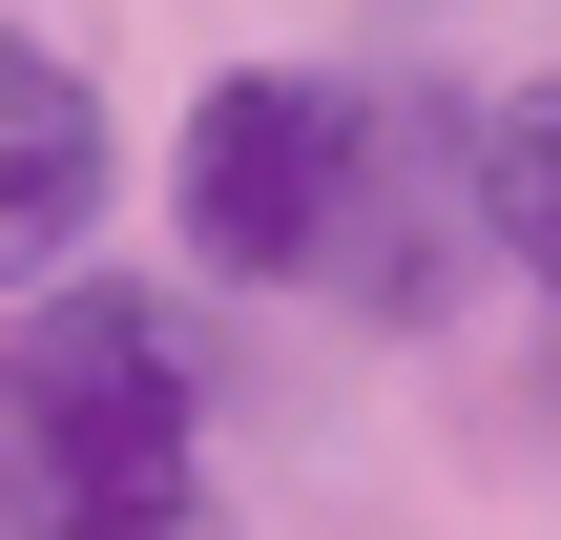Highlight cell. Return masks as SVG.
I'll use <instances>...</instances> for the list:
<instances>
[{
    "label": "cell",
    "mask_w": 561,
    "mask_h": 540,
    "mask_svg": "<svg viewBox=\"0 0 561 540\" xmlns=\"http://www.w3.org/2000/svg\"><path fill=\"white\" fill-rule=\"evenodd\" d=\"M0 540H229L208 520V375L167 291H0Z\"/></svg>",
    "instance_id": "obj_1"
},
{
    "label": "cell",
    "mask_w": 561,
    "mask_h": 540,
    "mask_svg": "<svg viewBox=\"0 0 561 540\" xmlns=\"http://www.w3.org/2000/svg\"><path fill=\"white\" fill-rule=\"evenodd\" d=\"M354 125H375L354 62H229V83L187 104V146H167V229H187V271H208V291H312L333 187H354Z\"/></svg>",
    "instance_id": "obj_2"
},
{
    "label": "cell",
    "mask_w": 561,
    "mask_h": 540,
    "mask_svg": "<svg viewBox=\"0 0 561 540\" xmlns=\"http://www.w3.org/2000/svg\"><path fill=\"white\" fill-rule=\"evenodd\" d=\"M458 271H479V104H437V83H375L312 291H354L375 333H437V312H458Z\"/></svg>",
    "instance_id": "obj_3"
},
{
    "label": "cell",
    "mask_w": 561,
    "mask_h": 540,
    "mask_svg": "<svg viewBox=\"0 0 561 540\" xmlns=\"http://www.w3.org/2000/svg\"><path fill=\"white\" fill-rule=\"evenodd\" d=\"M104 208H125L104 83H83L42 21H0V291H62V271L104 250Z\"/></svg>",
    "instance_id": "obj_4"
},
{
    "label": "cell",
    "mask_w": 561,
    "mask_h": 540,
    "mask_svg": "<svg viewBox=\"0 0 561 540\" xmlns=\"http://www.w3.org/2000/svg\"><path fill=\"white\" fill-rule=\"evenodd\" d=\"M479 250H500V271H541V312H561V62L479 125Z\"/></svg>",
    "instance_id": "obj_5"
}]
</instances>
